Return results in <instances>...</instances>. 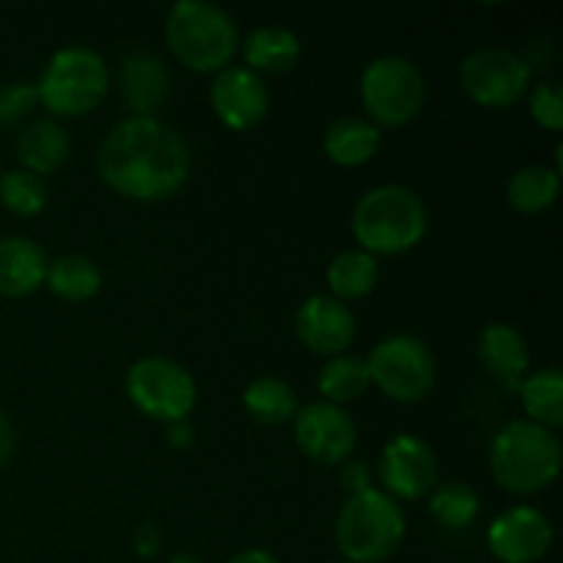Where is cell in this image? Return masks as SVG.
<instances>
[{
	"mask_svg": "<svg viewBox=\"0 0 563 563\" xmlns=\"http://www.w3.org/2000/svg\"><path fill=\"white\" fill-rule=\"evenodd\" d=\"M163 33L170 55L198 75H218L231 66L240 49L234 16L209 0H179L170 5Z\"/></svg>",
	"mask_w": 563,
	"mask_h": 563,
	"instance_id": "obj_3",
	"label": "cell"
},
{
	"mask_svg": "<svg viewBox=\"0 0 563 563\" xmlns=\"http://www.w3.org/2000/svg\"><path fill=\"white\" fill-rule=\"evenodd\" d=\"M489 473L498 487L520 498L544 493L561 473L559 438L528 418L509 421L489 445Z\"/></svg>",
	"mask_w": 563,
	"mask_h": 563,
	"instance_id": "obj_4",
	"label": "cell"
},
{
	"mask_svg": "<svg viewBox=\"0 0 563 563\" xmlns=\"http://www.w3.org/2000/svg\"><path fill=\"white\" fill-rule=\"evenodd\" d=\"M339 467H341L339 482H341V487H344L350 495L363 493V489L374 487V484H372V471H368V467L363 465V462L346 460L344 465H339Z\"/></svg>",
	"mask_w": 563,
	"mask_h": 563,
	"instance_id": "obj_32",
	"label": "cell"
},
{
	"mask_svg": "<svg viewBox=\"0 0 563 563\" xmlns=\"http://www.w3.org/2000/svg\"><path fill=\"white\" fill-rule=\"evenodd\" d=\"M69 132L53 119H36L16 137V159L36 176L55 174L69 159Z\"/></svg>",
	"mask_w": 563,
	"mask_h": 563,
	"instance_id": "obj_19",
	"label": "cell"
},
{
	"mask_svg": "<svg viewBox=\"0 0 563 563\" xmlns=\"http://www.w3.org/2000/svg\"><path fill=\"white\" fill-rule=\"evenodd\" d=\"M168 563H203V561L198 559L196 553H187V550H181V553L170 555V561H168Z\"/></svg>",
	"mask_w": 563,
	"mask_h": 563,
	"instance_id": "obj_37",
	"label": "cell"
},
{
	"mask_svg": "<svg viewBox=\"0 0 563 563\" xmlns=\"http://www.w3.org/2000/svg\"><path fill=\"white\" fill-rule=\"evenodd\" d=\"M361 102L379 130L410 124L427 102V80L405 55H379L361 75Z\"/></svg>",
	"mask_w": 563,
	"mask_h": 563,
	"instance_id": "obj_7",
	"label": "cell"
},
{
	"mask_svg": "<svg viewBox=\"0 0 563 563\" xmlns=\"http://www.w3.org/2000/svg\"><path fill=\"white\" fill-rule=\"evenodd\" d=\"M528 421L539 427L555 429L563 423V374L561 368H539L531 372L517 388Z\"/></svg>",
	"mask_w": 563,
	"mask_h": 563,
	"instance_id": "obj_23",
	"label": "cell"
},
{
	"mask_svg": "<svg viewBox=\"0 0 563 563\" xmlns=\"http://www.w3.org/2000/svg\"><path fill=\"white\" fill-rule=\"evenodd\" d=\"M553 522L542 509L511 506L487 528V548L500 563H537L553 548Z\"/></svg>",
	"mask_w": 563,
	"mask_h": 563,
	"instance_id": "obj_13",
	"label": "cell"
},
{
	"mask_svg": "<svg viewBox=\"0 0 563 563\" xmlns=\"http://www.w3.org/2000/svg\"><path fill=\"white\" fill-rule=\"evenodd\" d=\"M190 148L163 119L126 115L99 143L97 174L119 196L157 203L190 179Z\"/></svg>",
	"mask_w": 563,
	"mask_h": 563,
	"instance_id": "obj_1",
	"label": "cell"
},
{
	"mask_svg": "<svg viewBox=\"0 0 563 563\" xmlns=\"http://www.w3.org/2000/svg\"><path fill=\"white\" fill-rule=\"evenodd\" d=\"M317 388L322 394V401L330 405H352L361 396H366V390L372 388V377H368L366 357L357 355H335L324 361V366L319 368Z\"/></svg>",
	"mask_w": 563,
	"mask_h": 563,
	"instance_id": "obj_27",
	"label": "cell"
},
{
	"mask_svg": "<svg viewBox=\"0 0 563 563\" xmlns=\"http://www.w3.org/2000/svg\"><path fill=\"white\" fill-rule=\"evenodd\" d=\"M47 253L22 234L0 236V297H27L47 280Z\"/></svg>",
	"mask_w": 563,
	"mask_h": 563,
	"instance_id": "obj_18",
	"label": "cell"
},
{
	"mask_svg": "<svg viewBox=\"0 0 563 563\" xmlns=\"http://www.w3.org/2000/svg\"><path fill=\"white\" fill-rule=\"evenodd\" d=\"M14 427H11L9 416H5L3 410H0V471H3L5 465H9V460L14 456Z\"/></svg>",
	"mask_w": 563,
	"mask_h": 563,
	"instance_id": "obj_35",
	"label": "cell"
},
{
	"mask_svg": "<svg viewBox=\"0 0 563 563\" xmlns=\"http://www.w3.org/2000/svg\"><path fill=\"white\" fill-rule=\"evenodd\" d=\"M240 44L242 55H245V66L251 71H256L258 77L286 75V71L295 69L302 55V44L297 38V33L280 25L256 27Z\"/></svg>",
	"mask_w": 563,
	"mask_h": 563,
	"instance_id": "obj_20",
	"label": "cell"
},
{
	"mask_svg": "<svg viewBox=\"0 0 563 563\" xmlns=\"http://www.w3.org/2000/svg\"><path fill=\"white\" fill-rule=\"evenodd\" d=\"M368 377L388 399L418 405L438 383V361L427 341L410 333L385 335L368 352Z\"/></svg>",
	"mask_w": 563,
	"mask_h": 563,
	"instance_id": "obj_8",
	"label": "cell"
},
{
	"mask_svg": "<svg viewBox=\"0 0 563 563\" xmlns=\"http://www.w3.org/2000/svg\"><path fill=\"white\" fill-rule=\"evenodd\" d=\"M561 174L550 165H526L506 185L509 207L520 214H542L559 201Z\"/></svg>",
	"mask_w": 563,
	"mask_h": 563,
	"instance_id": "obj_24",
	"label": "cell"
},
{
	"mask_svg": "<svg viewBox=\"0 0 563 563\" xmlns=\"http://www.w3.org/2000/svg\"><path fill=\"white\" fill-rule=\"evenodd\" d=\"M377 476L383 493L390 495L396 504L429 498V493L440 484L438 454L418 434H396L379 454Z\"/></svg>",
	"mask_w": 563,
	"mask_h": 563,
	"instance_id": "obj_11",
	"label": "cell"
},
{
	"mask_svg": "<svg viewBox=\"0 0 563 563\" xmlns=\"http://www.w3.org/2000/svg\"><path fill=\"white\" fill-rule=\"evenodd\" d=\"M119 91L132 115L157 119L170 93L168 66L159 55L146 53V49L124 55L119 66Z\"/></svg>",
	"mask_w": 563,
	"mask_h": 563,
	"instance_id": "obj_16",
	"label": "cell"
},
{
	"mask_svg": "<svg viewBox=\"0 0 563 563\" xmlns=\"http://www.w3.org/2000/svg\"><path fill=\"white\" fill-rule=\"evenodd\" d=\"M38 104L36 86L25 80L3 82L0 86V126H14L22 119L31 115V110Z\"/></svg>",
	"mask_w": 563,
	"mask_h": 563,
	"instance_id": "obj_31",
	"label": "cell"
},
{
	"mask_svg": "<svg viewBox=\"0 0 563 563\" xmlns=\"http://www.w3.org/2000/svg\"><path fill=\"white\" fill-rule=\"evenodd\" d=\"M427 229V203L405 185L372 187L352 209V236L374 258L412 251L421 245Z\"/></svg>",
	"mask_w": 563,
	"mask_h": 563,
	"instance_id": "obj_2",
	"label": "cell"
},
{
	"mask_svg": "<svg viewBox=\"0 0 563 563\" xmlns=\"http://www.w3.org/2000/svg\"><path fill=\"white\" fill-rule=\"evenodd\" d=\"M55 297L66 302H86L102 289V273L97 264L80 253H64L47 264V280H44Z\"/></svg>",
	"mask_w": 563,
	"mask_h": 563,
	"instance_id": "obj_26",
	"label": "cell"
},
{
	"mask_svg": "<svg viewBox=\"0 0 563 563\" xmlns=\"http://www.w3.org/2000/svg\"><path fill=\"white\" fill-rule=\"evenodd\" d=\"M297 339L308 352L322 357L344 355L357 335L355 313L330 295H313L300 302L295 317Z\"/></svg>",
	"mask_w": 563,
	"mask_h": 563,
	"instance_id": "obj_15",
	"label": "cell"
},
{
	"mask_svg": "<svg viewBox=\"0 0 563 563\" xmlns=\"http://www.w3.org/2000/svg\"><path fill=\"white\" fill-rule=\"evenodd\" d=\"M209 104L231 132H247L262 124L269 113V88L264 77L247 66H225L214 75Z\"/></svg>",
	"mask_w": 563,
	"mask_h": 563,
	"instance_id": "obj_14",
	"label": "cell"
},
{
	"mask_svg": "<svg viewBox=\"0 0 563 563\" xmlns=\"http://www.w3.org/2000/svg\"><path fill=\"white\" fill-rule=\"evenodd\" d=\"M528 108L531 119L542 130L561 132L563 130V86L559 80H539L537 86L528 88Z\"/></svg>",
	"mask_w": 563,
	"mask_h": 563,
	"instance_id": "obj_30",
	"label": "cell"
},
{
	"mask_svg": "<svg viewBox=\"0 0 563 563\" xmlns=\"http://www.w3.org/2000/svg\"><path fill=\"white\" fill-rule=\"evenodd\" d=\"M482 511V498L465 482H443L429 493V515L445 531H465Z\"/></svg>",
	"mask_w": 563,
	"mask_h": 563,
	"instance_id": "obj_28",
	"label": "cell"
},
{
	"mask_svg": "<svg viewBox=\"0 0 563 563\" xmlns=\"http://www.w3.org/2000/svg\"><path fill=\"white\" fill-rule=\"evenodd\" d=\"M405 537V509L379 487L350 495L335 517V544L346 563L388 561Z\"/></svg>",
	"mask_w": 563,
	"mask_h": 563,
	"instance_id": "obj_5",
	"label": "cell"
},
{
	"mask_svg": "<svg viewBox=\"0 0 563 563\" xmlns=\"http://www.w3.org/2000/svg\"><path fill=\"white\" fill-rule=\"evenodd\" d=\"M47 198L49 192L42 176L31 174L25 168H11L0 174V203L11 214H20V218L42 214L44 207H47Z\"/></svg>",
	"mask_w": 563,
	"mask_h": 563,
	"instance_id": "obj_29",
	"label": "cell"
},
{
	"mask_svg": "<svg viewBox=\"0 0 563 563\" xmlns=\"http://www.w3.org/2000/svg\"><path fill=\"white\" fill-rule=\"evenodd\" d=\"M242 407L247 416L264 427H280V423L295 421L300 401H297L295 388L278 377H258L247 383L242 394Z\"/></svg>",
	"mask_w": 563,
	"mask_h": 563,
	"instance_id": "obj_25",
	"label": "cell"
},
{
	"mask_svg": "<svg viewBox=\"0 0 563 563\" xmlns=\"http://www.w3.org/2000/svg\"><path fill=\"white\" fill-rule=\"evenodd\" d=\"M291 427H295L297 449L317 465L339 467L352 460V451L357 445V427L344 407L322 399L311 401L297 410Z\"/></svg>",
	"mask_w": 563,
	"mask_h": 563,
	"instance_id": "obj_12",
	"label": "cell"
},
{
	"mask_svg": "<svg viewBox=\"0 0 563 563\" xmlns=\"http://www.w3.org/2000/svg\"><path fill=\"white\" fill-rule=\"evenodd\" d=\"M124 390L141 416L159 423L187 421L196 410L198 385L181 363L163 355L141 357L130 366Z\"/></svg>",
	"mask_w": 563,
	"mask_h": 563,
	"instance_id": "obj_9",
	"label": "cell"
},
{
	"mask_svg": "<svg viewBox=\"0 0 563 563\" xmlns=\"http://www.w3.org/2000/svg\"><path fill=\"white\" fill-rule=\"evenodd\" d=\"M335 563H346V561H335Z\"/></svg>",
	"mask_w": 563,
	"mask_h": 563,
	"instance_id": "obj_38",
	"label": "cell"
},
{
	"mask_svg": "<svg viewBox=\"0 0 563 563\" xmlns=\"http://www.w3.org/2000/svg\"><path fill=\"white\" fill-rule=\"evenodd\" d=\"M324 278H328L330 297H335V300H363L377 286L379 264L372 253L361 251V247H350V251H341L330 258Z\"/></svg>",
	"mask_w": 563,
	"mask_h": 563,
	"instance_id": "obj_22",
	"label": "cell"
},
{
	"mask_svg": "<svg viewBox=\"0 0 563 563\" xmlns=\"http://www.w3.org/2000/svg\"><path fill=\"white\" fill-rule=\"evenodd\" d=\"M33 86L38 104L58 119L88 115L104 102L110 91L108 60L88 44H69L49 55Z\"/></svg>",
	"mask_w": 563,
	"mask_h": 563,
	"instance_id": "obj_6",
	"label": "cell"
},
{
	"mask_svg": "<svg viewBox=\"0 0 563 563\" xmlns=\"http://www.w3.org/2000/svg\"><path fill=\"white\" fill-rule=\"evenodd\" d=\"M159 544H163V533H159V528L154 526V522H143V526H137V531H135V553L137 555H143V559H152V555L159 550Z\"/></svg>",
	"mask_w": 563,
	"mask_h": 563,
	"instance_id": "obj_33",
	"label": "cell"
},
{
	"mask_svg": "<svg viewBox=\"0 0 563 563\" xmlns=\"http://www.w3.org/2000/svg\"><path fill=\"white\" fill-rule=\"evenodd\" d=\"M225 563H280L275 559L269 550H262V548H247V550H240L236 555H231Z\"/></svg>",
	"mask_w": 563,
	"mask_h": 563,
	"instance_id": "obj_36",
	"label": "cell"
},
{
	"mask_svg": "<svg viewBox=\"0 0 563 563\" xmlns=\"http://www.w3.org/2000/svg\"><path fill=\"white\" fill-rule=\"evenodd\" d=\"M462 91L478 108L504 110L520 102L531 88V64L506 47H482L460 64Z\"/></svg>",
	"mask_w": 563,
	"mask_h": 563,
	"instance_id": "obj_10",
	"label": "cell"
},
{
	"mask_svg": "<svg viewBox=\"0 0 563 563\" xmlns=\"http://www.w3.org/2000/svg\"><path fill=\"white\" fill-rule=\"evenodd\" d=\"M322 146L330 163L341 165V168H357L379 152L383 130L368 119H361V115H344L328 126Z\"/></svg>",
	"mask_w": 563,
	"mask_h": 563,
	"instance_id": "obj_21",
	"label": "cell"
},
{
	"mask_svg": "<svg viewBox=\"0 0 563 563\" xmlns=\"http://www.w3.org/2000/svg\"><path fill=\"white\" fill-rule=\"evenodd\" d=\"M478 361L506 390H517L531 374V350L526 335L509 322H489L478 333Z\"/></svg>",
	"mask_w": 563,
	"mask_h": 563,
	"instance_id": "obj_17",
	"label": "cell"
},
{
	"mask_svg": "<svg viewBox=\"0 0 563 563\" xmlns=\"http://www.w3.org/2000/svg\"><path fill=\"white\" fill-rule=\"evenodd\" d=\"M165 440L174 449H190L192 440H196V429H192L190 421H176L165 427Z\"/></svg>",
	"mask_w": 563,
	"mask_h": 563,
	"instance_id": "obj_34",
	"label": "cell"
}]
</instances>
